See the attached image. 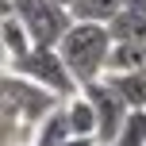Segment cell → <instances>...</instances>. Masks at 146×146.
<instances>
[{
    "label": "cell",
    "mask_w": 146,
    "mask_h": 146,
    "mask_svg": "<svg viewBox=\"0 0 146 146\" xmlns=\"http://www.w3.org/2000/svg\"><path fill=\"white\" fill-rule=\"evenodd\" d=\"M111 46L115 42H111V35H108L104 23H73L66 31V38L58 42V54H62V62H66V69L73 73V81L85 88V85L104 81Z\"/></svg>",
    "instance_id": "obj_1"
},
{
    "label": "cell",
    "mask_w": 146,
    "mask_h": 146,
    "mask_svg": "<svg viewBox=\"0 0 146 146\" xmlns=\"http://www.w3.org/2000/svg\"><path fill=\"white\" fill-rule=\"evenodd\" d=\"M58 104H62L58 96H50L46 88L31 85L27 77H19V73H12V69L0 73V111H4L8 119H15L19 127H27L31 135L38 131V123H42Z\"/></svg>",
    "instance_id": "obj_2"
},
{
    "label": "cell",
    "mask_w": 146,
    "mask_h": 146,
    "mask_svg": "<svg viewBox=\"0 0 146 146\" xmlns=\"http://www.w3.org/2000/svg\"><path fill=\"white\" fill-rule=\"evenodd\" d=\"M8 69L19 73V77H27L31 85L46 88V92L58 96V100H73V96L81 92V85L73 81V73L66 69V62H62L58 46H35L31 54H23V58L12 62Z\"/></svg>",
    "instance_id": "obj_3"
},
{
    "label": "cell",
    "mask_w": 146,
    "mask_h": 146,
    "mask_svg": "<svg viewBox=\"0 0 146 146\" xmlns=\"http://www.w3.org/2000/svg\"><path fill=\"white\" fill-rule=\"evenodd\" d=\"M12 15L27 27V35H31L35 46H58L66 38V31L73 27L69 8L54 4V0H15Z\"/></svg>",
    "instance_id": "obj_4"
},
{
    "label": "cell",
    "mask_w": 146,
    "mask_h": 146,
    "mask_svg": "<svg viewBox=\"0 0 146 146\" xmlns=\"http://www.w3.org/2000/svg\"><path fill=\"white\" fill-rule=\"evenodd\" d=\"M81 92L88 96V104H92V111H96V142H100V146H111L115 135H119V127H123L127 115H131V108L119 100V92L108 85V81L85 85Z\"/></svg>",
    "instance_id": "obj_5"
},
{
    "label": "cell",
    "mask_w": 146,
    "mask_h": 146,
    "mask_svg": "<svg viewBox=\"0 0 146 146\" xmlns=\"http://www.w3.org/2000/svg\"><path fill=\"white\" fill-rule=\"evenodd\" d=\"M104 81L119 92V100H123L131 111H146V69H135V73H111V77H104Z\"/></svg>",
    "instance_id": "obj_6"
},
{
    "label": "cell",
    "mask_w": 146,
    "mask_h": 146,
    "mask_svg": "<svg viewBox=\"0 0 146 146\" xmlns=\"http://www.w3.org/2000/svg\"><path fill=\"white\" fill-rule=\"evenodd\" d=\"M108 35H111V42H127V46H142L146 50V15L123 8V12L108 23Z\"/></svg>",
    "instance_id": "obj_7"
},
{
    "label": "cell",
    "mask_w": 146,
    "mask_h": 146,
    "mask_svg": "<svg viewBox=\"0 0 146 146\" xmlns=\"http://www.w3.org/2000/svg\"><path fill=\"white\" fill-rule=\"evenodd\" d=\"M119 12H123V0H73L69 4L73 23H104L108 27Z\"/></svg>",
    "instance_id": "obj_8"
},
{
    "label": "cell",
    "mask_w": 146,
    "mask_h": 146,
    "mask_svg": "<svg viewBox=\"0 0 146 146\" xmlns=\"http://www.w3.org/2000/svg\"><path fill=\"white\" fill-rule=\"evenodd\" d=\"M66 119H69L73 139H96V111H92V104H88L85 92H77L73 100H66Z\"/></svg>",
    "instance_id": "obj_9"
},
{
    "label": "cell",
    "mask_w": 146,
    "mask_h": 146,
    "mask_svg": "<svg viewBox=\"0 0 146 146\" xmlns=\"http://www.w3.org/2000/svg\"><path fill=\"white\" fill-rule=\"evenodd\" d=\"M69 139H73V131H69V119H66V100H62L58 108L38 123L35 146H62V142H69Z\"/></svg>",
    "instance_id": "obj_10"
},
{
    "label": "cell",
    "mask_w": 146,
    "mask_h": 146,
    "mask_svg": "<svg viewBox=\"0 0 146 146\" xmlns=\"http://www.w3.org/2000/svg\"><path fill=\"white\" fill-rule=\"evenodd\" d=\"M0 42H4V54H8V66L12 62H19L23 54H31L35 50V42H31V35H27V27H23L15 15H8L4 23H0Z\"/></svg>",
    "instance_id": "obj_11"
},
{
    "label": "cell",
    "mask_w": 146,
    "mask_h": 146,
    "mask_svg": "<svg viewBox=\"0 0 146 146\" xmlns=\"http://www.w3.org/2000/svg\"><path fill=\"white\" fill-rule=\"evenodd\" d=\"M135 69H146V50L142 46L115 42L111 54H108V73H104V77H111V73H135Z\"/></svg>",
    "instance_id": "obj_12"
},
{
    "label": "cell",
    "mask_w": 146,
    "mask_h": 146,
    "mask_svg": "<svg viewBox=\"0 0 146 146\" xmlns=\"http://www.w3.org/2000/svg\"><path fill=\"white\" fill-rule=\"evenodd\" d=\"M111 146H146V111H131Z\"/></svg>",
    "instance_id": "obj_13"
},
{
    "label": "cell",
    "mask_w": 146,
    "mask_h": 146,
    "mask_svg": "<svg viewBox=\"0 0 146 146\" xmlns=\"http://www.w3.org/2000/svg\"><path fill=\"white\" fill-rule=\"evenodd\" d=\"M123 8H127V12H142V15H146V0H123Z\"/></svg>",
    "instance_id": "obj_14"
},
{
    "label": "cell",
    "mask_w": 146,
    "mask_h": 146,
    "mask_svg": "<svg viewBox=\"0 0 146 146\" xmlns=\"http://www.w3.org/2000/svg\"><path fill=\"white\" fill-rule=\"evenodd\" d=\"M12 8H15V0H0V23L12 15Z\"/></svg>",
    "instance_id": "obj_15"
},
{
    "label": "cell",
    "mask_w": 146,
    "mask_h": 146,
    "mask_svg": "<svg viewBox=\"0 0 146 146\" xmlns=\"http://www.w3.org/2000/svg\"><path fill=\"white\" fill-rule=\"evenodd\" d=\"M62 146H100L96 139H69V142H62Z\"/></svg>",
    "instance_id": "obj_16"
},
{
    "label": "cell",
    "mask_w": 146,
    "mask_h": 146,
    "mask_svg": "<svg viewBox=\"0 0 146 146\" xmlns=\"http://www.w3.org/2000/svg\"><path fill=\"white\" fill-rule=\"evenodd\" d=\"M8 69V54H4V42H0V73Z\"/></svg>",
    "instance_id": "obj_17"
},
{
    "label": "cell",
    "mask_w": 146,
    "mask_h": 146,
    "mask_svg": "<svg viewBox=\"0 0 146 146\" xmlns=\"http://www.w3.org/2000/svg\"><path fill=\"white\" fill-rule=\"evenodd\" d=\"M54 4H62V8H69V4H73V0H54Z\"/></svg>",
    "instance_id": "obj_18"
}]
</instances>
